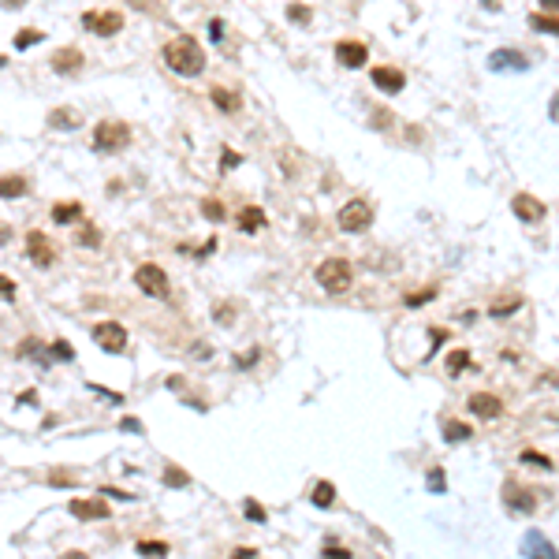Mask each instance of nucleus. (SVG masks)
Segmentation results:
<instances>
[{"mask_svg":"<svg viewBox=\"0 0 559 559\" xmlns=\"http://www.w3.org/2000/svg\"><path fill=\"white\" fill-rule=\"evenodd\" d=\"M4 63H8V60H4V57H0V68H4Z\"/></svg>","mask_w":559,"mask_h":559,"instance_id":"48","label":"nucleus"},{"mask_svg":"<svg viewBox=\"0 0 559 559\" xmlns=\"http://www.w3.org/2000/svg\"><path fill=\"white\" fill-rule=\"evenodd\" d=\"M239 164H243V157H239V153H232V150L224 153V168H227V172H232V168H239Z\"/></svg>","mask_w":559,"mask_h":559,"instance_id":"42","label":"nucleus"},{"mask_svg":"<svg viewBox=\"0 0 559 559\" xmlns=\"http://www.w3.org/2000/svg\"><path fill=\"white\" fill-rule=\"evenodd\" d=\"M127 142H131V127L127 123H120V120L97 123V131H94V150L97 153H120Z\"/></svg>","mask_w":559,"mask_h":559,"instance_id":"3","label":"nucleus"},{"mask_svg":"<svg viewBox=\"0 0 559 559\" xmlns=\"http://www.w3.org/2000/svg\"><path fill=\"white\" fill-rule=\"evenodd\" d=\"M470 410L478 418H500L503 414V403L496 396H485V392H474L470 396Z\"/></svg>","mask_w":559,"mask_h":559,"instance_id":"13","label":"nucleus"},{"mask_svg":"<svg viewBox=\"0 0 559 559\" xmlns=\"http://www.w3.org/2000/svg\"><path fill=\"white\" fill-rule=\"evenodd\" d=\"M139 556H168V545L164 540H139Z\"/></svg>","mask_w":559,"mask_h":559,"instance_id":"30","label":"nucleus"},{"mask_svg":"<svg viewBox=\"0 0 559 559\" xmlns=\"http://www.w3.org/2000/svg\"><path fill=\"white\" fill-rule=\"evenodd\" d=\"M511 209H515V216L522 220V224H540V220L548 216L545 201L533 198V194H515V201H511Z\"/></svg>","mask_w":559,"mask_h":559,"instance_id":"8","label":"nucleus"},{"mask_svg":"<svg viewBox=\"0 0 559 559\" xmlns=\"http://www.w3.org/2000/svg\"><path fill=\"white\" fill-rule=\"evenodd\" d=\"M351 280H354L351 261H343V258H328V261L317 265V283H321L325 291H332V295H343V291H351Z\"/></svg>","mask_w":559,"mask_h":559,"instance_id":"2","label":"nucleus"},{"mask_svg":"<svg viewBox=\"0 0 559 559\" xmlns=\"http://www.w3.org/2000/svg\"><path fill=\"white\" fill-rule=\"evenodd\" d=\"M529 23H533V30H545V34H559V23L552 19V15H529Z\"/></svg>","mask_w":559,"mask_h":559,"instance_id":"33","label":"nucleus"},{"mask_svg":"<svg viewBox=\"0 0 559 559\" xmlns=\"http://www.w3.org/2000/svg\"><path fill=\"white\" fill-rule=\"evenodd\" d=\"M325 556H328V559H351V552H347V548H336V545H328Z\"/></svg>","mask_w":559,"mask_h":559,"instance_id":"41","label":"nucleus"},{"mask_svg":"<svg viewBox=\"0 0 559 559\" xmlns=\"http://www.w3.org/2000/svg\"><path fill=\"white\" fill-rule=\"evenodd\" d=\"M26 250H30V261L41 265V269H49V265L57 261V250H52L49 235H41V232H30V235H26Z\"/></svg>","mask_w":559,"mask_h":559,"instance_id":"9","label":"nucleus"},{"mask_svg":"<svg viewBox=\"0 0 559 559\" xmlns=\"http://www.w3.org/2000/svg\"><path fill=\"white\" fill-rule=\"evenodd\" d=\"M94 340L101 351H108V354H123L127 351V328L123 325H116V321H105V325H97L94 328Z\"/></svg>","mask_w":559,"mask_h":559,"instance_id":"6","label":"nucleus"},{"mask_svg":"<svg viewBox=\"0 0 559 559\" xmlns=\"http://www.w3.org/2000/svg\"><path fill=\"white\" fill-rule=\"evenodd\" d=\"M466 365H470V351H466V347H459V351L447 354V373H451V377H459Z\"/></svg>","mask_w":559,"mask_h":559,"instance_id":"25","label":"nucleus"},{"mask_svg":"<svg viewBox=\"0 0 559 559\" xmlns=\"http://www.w3.org/2000/svg\"><path fill=\"white\" fill-rule=\"evenodd\" d=\"M71 515L75 518H108V503L105 500H71Z\"/></svg>","mask_w":559,"mask_h":559,"instance_id":"15","label":"nucleus"},{"mask_svg":"<svg viewBox=\"0 0 559 559\" xmlns=\"http://www.w3.org/2000/svg\"><path fill=\"white\" fill-rule=\"evenodd\" d=\"M38 41H45L41 30H19L15 34V49H30V45H38Z\"/></svg>","mask_w":559,"mask_h":559,"instance_id":"31","label":"nucleus"},{"mask_svg":"<svg viewBox=\"0 0 559 559\" xmlns=\"http://www.w3.org/2000/svg\"><path fill=\"white\" fill-rule=\"evenodd\" d=\"M52 354H57V358H75V351H71V343L68 340H57V343H52Z\"/></svg>","mask_w":559,"mask_h":559,"instance_id":"36","label":"nucleus"},{"mask_svg":"<svg viewBox=\"0 0 559 559\" xmlns=\"http://www.w3.org/2000/svg\"><path fill=\"white\" fill-rule=\"evenodd\" d=\"M101 496H116V500H134L131 492H120V489H101Z\"/></svg>","mask_w":559,"mask_h":559,"instance_id":"43","label":"nucleus"},{"mask_svg":"<svg viewBox=\"0 0 559 559\" xmlns=\"http://www.w3.org/2000/svg\"><path fill=\"white\" fill-rule=\"evenodd\" d=\"M52 127H79V112H68V108H57V112L49 116Z\"/></svg>","mask_w":559,"mask_h":559,"instance_id":"28","label":"nucleus"},{"mask_svg":"<svg viewBox=\"0 0 559 559\" xmlns=\"http://www.w3.org/2000/svg\"><path fill=\"white\" fill-rule=\"evenodd\" d=\"M164 485H168V489H187L190 478L179 470V466H168V470H164Z\"/></svg>","mask_w":559,"mask_h":559,"instance_id":"27","label":"nucleus"},{"mask_svg":"<svg viewBox=\"0 0 559 559\" xmlns=\"http://www.w3.org/2000/svg\"><path fill=\"white\" fill-rule=\"evenodd\" d=\"M26 194V179L23 176H4L0 179V198H23Z\"/></svg>","mask_w":559,"mask_h":559,"instance_id":"19","label":"nucleus"},{"mask_svg":"<svg viewBox=\"0 0 559 559\" xmlns=\"http://www.w3.org/2000/svg\"><path fill=\"white\" fill-rule=\"evenodd\" d=\"M201 216L213 220V224H220V220H224V205H220V201H213V198H205V201H201Z\"/></svg>","mask_w":559,"mask_h":559,"instance_id":"29","label":"nucleus"},{"mask_svg":"<svg viewBox=\"0 0 559 559\" xmlns=\"http://www.w3.org/2000/svg\"><path fill=\"white\" fill-rule=\"evenodd\" d=\"M336 60H340L343 68H365L369 49H365L362 41H340V45H336Z\"/></svg>","mask_w":559,"mask_h":559,"instance_id":"10","label":"nucleus"},{"mask_svg":"<svg viewBox=\"0 0 559 559\" xmlns=\"http://www.w3.org/2000/svg\"><path fill=\"white\" fill-rule=\"evenodd\" d=\"M287 19L291 23H309V19H314V12H309L306 4H287Z\"/></svg>","mask_w":559,"mask_h":559,"instance_id":"32","label":"nucleus"},{"mask_svg":"<svg viewBox=\"0 0 559 559\" xmlns=\"http://www.w3.org/2000/svg\"><path fill=\"white\" fill-rule=\"evenodd\" d=\"M429 489H433V492H444V470H433V474H429Z\"/></svg>","mask_w":559,"mask_h":559,"instance_id":"39","label":"nucleus"},{"mask_svg":"<svg viewBox=\"0 0 559 559\" xmlns=\"http://www.w3.org/2000/svg\"><path fill=\"white\" fill-rule=\"evenodd\" d=\"M481 4H485V8H500V0H481Z\"/></svg>","mask_w":559,"mask_h":559,"instance_id":"47","label":"nucleus"},{"mask_svg":"<svg viewBox=\"0 0 559 559\" xmlns=\"http://www.w3.org/2000/svg\"><path fill=\"white\" fill-rule=\"evenodd\" d=\"M216 250V239H209L205 246H201V250H198V258H209V254H213Z\"/></svg>","mask_w":559,"mask_h":559,"instance_id":"45","label":"nucleus"},{"mask_svg":"<svg viewBox=\"0 0 559 559\" xmlns=\"http://www.w3.org/2000/svg\"><path fill=\"white\" fill-rule=\"evenodd\" d=\"M0 298H8V302H12V298H15V280H8V276H0Z\"/></svg>","mask_w":559,"mask_h":559,"instance_id":"38","label":"nucleus"},{"mask_svg":"<svg viewBox=\"0 0 559 559\" xmlns=\"http://www.w3.org/2000/svg\"><path fill=\"white\" fill-rule=\"evenodd\" d=\"M369 79H373V86H377V90H384V94H399V90L407 86V79H403L399 68H373Z\"/></svg>","mask_w":559,"mask_h":559,"instance_id":"11","label":"nucleus"},{"mask_svg":"<svg viewBox=\"0 0 559 559\" xmlns=\"http://www.w3.org/2000/svg\"><path fill=\"white\" fill-rule=\"evenodd\" d=\"M213 105L224 108V112H239L243 101H239V94H232V90H213Z\"/></svg>","mask_w":559,"mask_h":559,"instance_id":"21","label":"nucleus"},{"mask_svg":"<svg viewBox=\"0 0 559 559\" xmlns=\"http://www.w3.org/2000/svg\"><path fill=\"white\" fill-rule=\"evenodd\" d=\"M79 68H82V52L79 49H60L57 57H52V71H60V75L79 71Z\"/></svg>","mask_w":559,"mask_h":559,"instance_id":"17","label":"nucleus"},{"mask_svg":"<svg viewBox=\"0 0 559 559\" xmlns=\"http://www.w3.org/2000/svg\"><path fill=\"white\" fill-rule=\"evenodd\" d=\"M265 224H269V216H265V209H258V205H246L239 213V227H243V232H250V235L261 232Z\"/></svg>","mask_w":559,"mask_h":559,"instance_id":"16","label":"nucleus"},{"mask_svg":"<svg viewBox=\"0 0 559 559\" xmlns=\"http://www.w3.org/2000/svg\"><path fill=\"white\" fill-rule=\"evenodd\" d=\"M518 306H522V298H518V295H511V298H500V302H492V306H489V317L503 321V317H511V314H515Z\"/></svg>","mask_w":559,"mask_h":559,"instance_id":"20","label":"nucleus"},{"mask_svg":"<svg viewBox=\"0 0 559 559\" xmlns=\"http://www.w3.org/2000/svg\"><path fill=\"white\" fill-rule=\"evenodd\" d=\"M82 216V205L79 201H68V205H52V220L57 224H71V220H79Z\"/></svg>","mask_w":559,"mask_h":559,"instance_id":"23","label":"nucleus"},{"mask_svg":"<svg viewBox=\"0 0 559 559\" xmlns=\"http://www.w3.org/2000/svg\"><path fill=\"white\" fill-rule=\"evenodd\" d=\"M79 243L82 246H101V232H94V227H79Z\"/></svg>","mask_w":559,"mask_h":559,"instance_id":"35","label":"nucleus"},{"mask_svg":"<svg viewBox=\"0 0 559 559\" xmlns=\"http://www.w3.org/2000/svg\"><path fill=\"white\" fill-rule=\"evenodd\" d=\"M489 68H492V71H503V68L526 71V68H529V60L522 57V52H515V49H500V52H492V57H489Z\"/></svg>","mask_w":559,"mask_h":559,"instance_id":"12","label":"nucleus"},{"mask_svg":"<svg viewBox=\"0 0 559 559\" xmlns=\"http://www.w3.org/2000/svg\"><path fill=\"white\" fill-rule=\"evenodd\" d=\"M243 515L254 518V522H265V507H261L258 500H246V503H243Z\"/></svg>","mask_w":559,"mask_h":559,"instance_id":"34","label":"nucleus"},{"mask_svg":"<svg viewBox=\"0 0 559 559\" xmlns=\"http://www.w3.org/2000/svg\"><path fill=\"white\" fill-rule=\"evenodd\" d=\"M232 556H235V559H250V556H258V552H254V548H235Z\"/></svg>","mask_w":559,"mask_h":559,"instance_id":"46","label":"nucleus"},{"mask_svg":"<svg viewBox=\"0 0 559 559\" xmlns=\"http://www.w3.org/2000/svg\"><path fill=\"white\" fill-rule=\"evenodd\" d=\"M522 552H526V556H552L556 548L548 545V540L540 537V533H529V537H526V548H522Z\"/></svg>","mask_w":559,"mask_h":559,"instance_id":"24","label":"nucleus"},{"mask_svg":"<svg viewBox=\"0 0 559 559\" xmlns=\"http://www.w3.org/2000/svg\"><path fill=\"white\" fill-rule=\"evenodd\" d=\"M474 436V429L466 425V421H447L444 425V440L447 444H463V440H470Z\"/></svg>","mask_w":559,"mask_h":559,"instance_id":"18","label":"nucleus"},{"mask_svg":"<svg viewBox=\"0 0 559 559\" xmlns=\"http://www.w3.org/2000/svg\"><path fill=\"white\" fill-rule=\"evenodd\" d=\"M209 34H213V38L220 41V38H224V23H220V19H213V23H209Z\"/></svg>","mask_w":559,"mask_h":559,"instance_id":"44","label":"nucleus"},{"mask_svg":"<svg viewBox=\"0 0 559 559\" xmlns=\"http://www.w3.org/2000/svg\"><path fill=\"white\" fill-rule=\"evenodd\" d=\"M503 496H507V507L518 511V515H529V511H537V500L529 496L526 489H518V485H507V489H503Z\"/></svg>","mask_w":559,"mask_h":559,"instance_id":"14","label":"nucleus"},{"mask_svg":"<svg viewBox=\"0 0 559 559\" xmlns=\"http://www.w3.org/2000/svg\"><path fill=\"white\" fill-rule=\"evenodd\" d=\"M164 63H168L176 75H201L205 71V52L194 38H172L164 45Z\"/></svg>","mask_w":559,"mask_h":559,"instance_id":"1","label":"nucleus"},{"mask_svg":"<svg viewBox=\"0 0 559 559\" xmlns=\"http://www.w3.org/2000/svg\"><path fill=\"white\" fill-rule=\"evenodd\" d=\"M369 224H373V209L365 205L362 198L347 201V205L340 209V227H343V232H365Z\"/></svg>","mask_w":559,"mask_h":559,"instance_id":"5","label":"nucleus"},{"mask_svg":"<svg viewBox=\"0 0 559 559\" xmlns=\"http://www.w3.org/2000/svg\"><path fill=\"white\" fill-rule=\"evenodd\" d=\"M82 26H86L90 34H97V38H112V34L123 30V15L120 12H86L82 15Z\"/></svg>","mask_w":559,"mask_h":559,"instance_id":"7","label":"nucleus"},{"mask_svg":"<svg viewBox=\"0 0 559 559\" xmlns=\"http://www.w3.org/2000/svg\"><path fill=\"white\" fill-rule=\"evenodd\" d=\"M314 503L317 507H332L336 503V485L332 481H317L314 485Z\"/></svg>","mask_w":559,"mask_h":559,"instance_id":"22","label":"nucleus"},{"mask_svg":"<svg viewBox=\"0 0 559 559\" xmlns=\"http://www.w3.org/2000/svg\"><path fill=\"white\" fill-rule=\"evenodd\" d=\"M120 429H123V433H142V421L139 418H123Z\"/></svg>","mask_w":559,"mask_h":559,"instance_id":"40","label":"nucleus"},{"mask_svg":"<svg viewBox=\"0 0 559 559\" xmlns=\"http://www.w3.org/2000/svg\"><path fill=\"white\" fill-rule=\"evenodd\" d=\"M134 287L142 291V295H153V298H168V276H164V269L157 265H139V272H134Z\"/></svg>","mask_w":559,"mask_h":559,"instance_id":"4","label":"nucleus"},{"mask_svg":"<svg viewBox=\"0 0 559 559\" xmlns=\"http://www.w3.org/2000/svg\"><path fill=\"white\" fill-rule=\"evenodd\" d=\"M49 481H52V485H75L79 478H75V474H63V470H52Z\"/></svg>","mask_w":559,"mask_h":559,"instance_id":"37","label":"nucleus"},{"mask_svg":"<svg viewBox=\"0 0 559 559\" xmlns=\"http://www.w3.org/2000/svg\"><path fill=\"white\" fill-rule=\"evenodd\" d=\"M518 463H526V466H537V470H552V459H548V455H540V451H522L518 455Z\"/></svg>","mask_w":559,"mask_h":559,"instance_id":"26","label":"nucleus"}]
</instances>
